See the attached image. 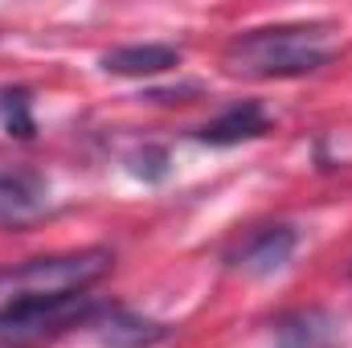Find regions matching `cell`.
<instances>
[{
  "label": "cell",
  "instance_id": "6da1fadb",
  "mask_svg": "<svg viewBox=\"0 0 352 348\" xmlns=\"http://www.w3.org/2000/svg\"><path fill=\"white\" fill-rule=\"evenodd\" d=\"M336 58L328 45L324 25H274V29H250L234 37L221 54L226 74L234 78H299L316 74Z\"/></svg>",
  "mask_w": 352,
  "mask_h": 348
},
{
  "label": "cell",
  "instance_id": "7a4b0ae2",
  "mask_svg": "<svg viewBox=\"0 0 352 348\" xmlns=\"http://www.w3.org/2000/svg\"><path fill=\"white\" fill-rule=\"evenodd\" d=\"M111 270L107 250H74V254H50V259H29L21 266L0 270V316L25 303L41 299H62V295H82Z\"/></svg>",
  "mask_w": 352,
  "mask_h": 348
},
{
  "label": "cell",
  "instance_id": "3957f363",
  "mask_svg": "<svg viewBox=\"0 0 352 348\" xmlns=\"http://www.w3.org/2000/svg\"><path fill=\"white\" fill-rule=\"evenodd\" d=\"M90 295H62V299H41V303H25V307H12L0 316V332L4 336H16V340H29V336H45V332H58V328H70L78 324L82 316H90Z\"/></svg>",
  "mask_w": 352,
  "mask_h": 348
},
{
  "label": "cell",
  "instance_id": "277c9868",
  "mask_svg": "<svg viewBox=\"0 0 352 348\" xmlns=\"http://www.w3.org/2000/svg\"><path fill=\"white\" fill-rule=\"evenodd\" d=\"M50 205V184L45 176L21 164H0V221L8 226H25L33 217H41Z\"/></svg>",
  "mask_w": 352,
  "mask_h": 348
},
{
  "label": "cell",
  "instance_id": "5b68a950",
  "mask_svg": "<svg viewBox=\"0 0 352 348\" xmlns=\"http://www.w3.org/2000/svg\"><path fill=\"white\" fill-rule=\"evenodd\" d=\"M295 230L291 226H263V230H254L246 242H242V250L234 254V266H242L246 274H274V270H283L291 254H295Z\"/></svg>",
  "mask_w": 352,
  "mask_h": 348
},
{
  "label": "cell",
  "instance_id": "8992f818",
  "mask_svg": "<svg viewBox=\"0 0 352 348\" xmlns=\"http://www.w3.org/2000/svg\"><path fill=\"white\" fill-rule=\"evenodd\" d=\"M270 131V115H266L258 102H234L226 107L217 119H209L197 140L209 144V148H234V144H246V140H258Z\"/></svg>",
  "mask_w": 352,
  "mask_h": 348
},
{
  "label": "cell",
  "instance_id": "52a82bcc",
  "mask_svg": "<svg viewBox=\"0 0 352 348\" xmlns=\"http://www.w3.org/2000/svg\"><path fill=\"white\" fill-rule=\"evenodd\" d=\"M278 348H332L340 340V324L324 307H299L278 320Z\"/></svg>",
  "mask_w": 352,
  "mask_h": 348
},
{
  "label": "cell",
  "instance_id": "ba28073f",
  "mask_svg": "<svg viewBox=\"0 0 352 348\" xmlns=\"http://www.w3.org/2000/svg\"><path fill=\"white\" fill-rule=\"evenodd\" d=\"M180 66V50L176 45H119L111 54H102V70L107 74H123V78H152V74H164Z\"/></svg>",
  "mask_w": 352,
  "mask_h": 348
},
{
  "label": "cell",
  "instance_id": "9c48e42d",
  "mask_svg": "<svg viewBox=\"0 0 352 348\" xmlns=\"http://www.w3.org/2000/svg\"><path fill=\"white\" fill-rule=\"evenodd\" d=\"M98 336L111 348H152L168 336V328L156 320H144L135 312H107L98 324Z\"/></svg>",
  "mask_w": 352,
  "mask_h": 348
},
{
  "label": "cell",
  "instance_id": "30bf717a",
  "mask_svg": "<svg viewBox=\"0 0 352 348\" xmlns=\"http://www.w3.org/2000/svg\"><path fill=\"white\" fill-rule=\"evenodd\" d=\"M0 123H4L8 135L33 140L37 123H33V98H29V90H0Z\"/></svg>",
  "mask_w": 352,
  "mask_h": 348
},
{
  "label": "cell",
  "instance_id": "8fae6325",
  "mask_svg": "<svg viewBox=\"0 0 352 348\" xmlns=\"http://www.w3.org/2000/svg\"><path fill=\"white\" fill-rule=\"evenodd\" d=\"M131 173L144 176V180H164V176H168V152L156 148V144L131 152Z\"/></svg>",
  "mask_w": 352,
  "mask_h": 348
}]
</instances>
